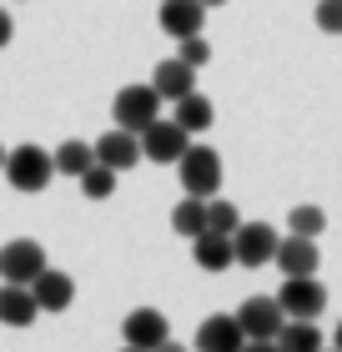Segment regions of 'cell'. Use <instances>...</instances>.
<instances>
[{"label":"cell","mask_w":342,"mask_h":352,"mask_svg":"<svg viewBox=\"0 0 342 352\" xmlns=\"http://www.w3.org/2000/svg\"><path fill=\"white\" fill-rule=\"evenodd\" d=\"M10 176V186L15 191H25V197H36V191L51 186V176H56V162H51V151L36 146V141H25V146H15L6 156V166H0Z\"/></svg>","instance_id":"obj_1"},{"label":"cell","mask_w":342,"mask_h":352,"mask_svg":"<svg viewBox=\"0 0 342 352\" xmlns=\"http://www.w3.org/2000/svg\"><path fill=\"white\" fill-rule=\"evenodd\" d=\"M161 106H167V101L156 96L151 81H146V86H121L116 101H111V116H116L121 131H136V136H141L151 121H161Z\"/></svg>","instance_id":"obj_2"},{"label":"cell","mask_w":342,"mask_h":352,"mask_svg":"<svg viewBox=\"0 0 342 352\" xmlns=\"http://www.w3.org/2000/svg\"><path fill=\"white\" fill-rule=\"evenodd\" d=\"M176 166H182L186 197H202V201L217 197V186H222V156L211 151V146H186V156Z\"/></svg>","instance_id":"obj_3"},{"label":"cell","mask_w":342,"mask_h":352,"mask_svg":"<svg viewBox=\"0 0 342 352\" xmlns=\"http://www.w3.org/2000/svg\"><path fill=\"white\" fill-rule=\"evenodd\" d=\"M45 267H51V262H45V247L30 242V236H15V242L0 247V277L15 282V287H30Z\"/></svg>","instance_id":"obj_4"},{"label":"cell","mask_w":342,"mask_h":352,"mask_svg":"<svg viewBox=\"0 0 342 352\" xmlns=\"http://www.w3.org/2000/svg\"><path fill=\"white\" fill-rule=\"evenodd\" d=\"M277 307H282L287 317L317 322V317H322V307H328V287H322L317 277H287L282 287H277Z\"/></svg>","instance_id":"obj_5"},{"label":"cell","mask_w":342,"mask_h":352,"mask_svg":"<svg viewBox=\"0 0 342 352\" xmlns=\"http://www.w3.org/2000/svg\"><path fill=\"white\" fill-rule=\"evenodd\" d=\"M186 146H191V136H186L171 116H161V121H151V126L141 131V156H146V162H156V166L182 162Z\"/></svg>","instance_id":"obj_6"},{"label":"cell","mask_w":342,"mask_h":352,"mask_svg":"<svg viewBox=\"0 0 342 352\" xmlns=\"http://www.w3.org/2000/svg\"><path fill=\"white\" fill-rule=\"evenodd\" d=\"M277 227H267V221H242V227L232 232V252H237V267H267L277 257Z\"/></svg>","instance_id":"obj_7"},{"label":"cell","mask_w":342,"mask_h":352,"mask_svg":"<svg viewBox=\"0 0 342 352\" xmlns=\"http://www.w3.org/2000/svg\"><path fill=\"white\" fill-rule=\"evenodd\" d=\"M232 317H237V327L247 332V338H257V342H277V332H282V322H287V312L277 307V297H247Z\"/></svg>","instance_id":"obj_8"},{"label":"cell","mask_w":342,"mask_h":352,"mask_svg":"<svg viewBox=\"0 0 342 352\" xmlns=\"http://www.w3.org/2000/svg\"><path fill=\"white\" fill-rule=\"evenodd\" d=\"M167 338H171V327H167V317H161L156 307H131V312H126V322H121V342L126 347L156 352Z\"/></svg>","instance_id":"obj_9"},{"label":"cell","mask_w":342,"mask_h":352,"mask_svg":"<svg viewBox=\"0 0 342 352\" xmlns=\"http://www.w3.org/2000/svg\"><path fill=\"white\" fill-rule=\"evenodd\" d=\"M91 146H96V162H101V166H111V171H131L136 162H146V156H141V136L136 131H121V126H111V131L101 136V141H91Z\"/></svg>","instance_id":"obj_10"},{"label":"cell","mask_w":342,"mask_h":352,"mask_svg":"<svg viewBox=\"0 0 342 352\" xmlns=\"http://www.w3.org/2000/svg\"><path fill=\"white\" fill-rule=\"evenodd\" d=\"M277 267H282V277H317V267H322V252H317V242L312 236H282L277 242V257H272Z\"/></svg>","instance_id":"obj_11"},{"label":"cell","mask_w":342,"mask_h":352,"mask_svg":"<svg viewBox=\"0 0 342 352\" xmlns=\"http://www.w3.org/2000/svg\"><path fill=\"white\" fill-rule=\"evenodd\" d=\"M156 21H161V30H167L171 41H186V36H202L206 6H202V0H161Z\"/></svg>","instance_id":"obj_12"},{"label":"cell","mask_w":342,"mask_h":352,"mask_svg":"<svg viewBox=\"0 0 342 352\" xmlns=\"http://www.w3.org/2000/svg\"><path fill=\"white\" fill-rule=\"evenodd\" d=\"M151 86H156V96H161L167 106H176L182 96L197 91V66H186V60L171 56V60H161V66L151 71Z\"/></svg>","instance_id":"obj_13"},{"label":"cell","mask_w":342,"mask_h":352,"mask_svg":"<svg viewBox=\"0 0 342 352\" xmlns=\"http://www.w3.org/2000/svg\"><path fill=\"white\" fill-rule=\"evenodd\" d=\"M30 292H36V307H41V312H66L71 302H76V282L66 277V272L45 267L41 277L30 282Z\"/></svg>","instance_id":"obj_14"},{"label":"cell","mask_w":342,"mask_h":352,"mask_svg":"<svg viewBox=\"0 0 342 352\" xmlns=\"http://www.w3.org/2000/svg\"><path fill=\"white\" fill-rule=\"evenodd\" d=\"M242 342H247V332L237 327V317H206V322L197 327V352H242Z\"/></svg>","instance_id":"obj_15"},{"label":"cell","mask_w":342,"mask_h":352,"mask_svg":"<svg viewBox=\"0 0 342 352\" xmlns=\"http://www.w3.org/2000/svg\"><path fill=\"white\" fill-rule=\"evenodd\" d=\"M36 317H41V307H36V292H30V287H15V282L0 287V322L6 327H30Z\"/></svg>","instance_id":"obj_16"},{"label":"cell","mask_w":342,"mask_h":352,"mask_svg":"<svg viewBox=\"0 0 342 352\" xmlns=\"http://www.w3.org/2000/svg\"><path fill=\"white\" fill-rule=\"evenodd\" d=\"M171 121L182 126L186 136H202V131H211V121H217V106H211L202 91H191V96H182V101L171 106Z\"/></svg>","instance_id":"obj_17"},{"label":"cell","mask_w":342,"mask_h":352,"mask_svg":"<svg viewBox=\"0 0 342 352\" xmlns=\"http://www.w3.org/2000/svg\"><path fill=\"white\" fill-rule=\"evenodd\" d=\"M191 257H197V267H202V272H226V267H237L232 236H217V232L191 236Z\"/></svg>","instance_id":"obj_18"},{"label":"cell","mask_w":342,"mask_h":352,"mask_svg":"<svg viewBox=\"0 0 342 352\" xmlns=\"http://www.w3.org/2000/svg\"><path fill=\"white\" fill-rule=\"evenodd\" d=\"M277 347L282 352H322V327L317 322H302V317H287L282 332H277Z\"/></svg>","instance_id":"obj_19"},{"label":"cell","mask_w":342,"mask_h":352,"mask_svg":"<svg viewBox=\"0 0 342 352\" xmlns=\"http://www.w3.org/2000/svg\"><path fill=\"white\" fill-rule=\"evenodd\" d=\"M51 162H56V176H76V182H81V176L96 166V146H91V141H61Z\"/></svg>","instance_id":"obj_20"},{"label":"cell","mask_w":342,"mask_h":352,"mask_svg":"<svg viewBox=\"0 0 342 352\" xmlns=\"http://www.w3.org/2000/svg\"><path fill=\"white\" fill-rule=\"evenodd\" d=\"M171 232L186 236V242H191V236H202L206 232V201L202 197H182L171 206Z\"/></svg>","instance_id":"obj_21"},{"label":"cell","mask_w":342,"mask_h":352,"mask_svg":"<svg viewBox=\"0 0 342 352\" xmlns=\"http://www.w3.org/2000/svg\"><path fill=\"white\" fill-rule=\"evenodd\" d=\"M287 227H292V236H317L328 232V212L322 206H292V217H287Z\"/></svg>","instance_id":"obj_22"},{"label":"cell","mask_w":342,"mask_h":352,"mask_svg":"<svg viewBox=\"0 0 342 352\" xmlns=\"http://www.w3.org/2000/svg\"><path fill=\"white\" fill-rule=\"evenodd\" d=\"M242 227V212L232 201H222V197H211L206 201V232H217V236H232Z\"/></svg>","instance_id":"obj_23"},{"label":"cell","mask_w":342,"mask_h":352,"mask_svg":"<svg viewBox=\"0 0 342 352\" xmlns=\"http://www.w3.org/2000/svg\"><path fill=\"white\" fill-rule=\"evenodd\" d=\"M81 191H86V197L91 201H106L111 197V191H116V171H111V166H101V162H96L86 176H81Z\"/></svg>","instance_id":"obj_24"},{"label":"cell","mask_w":342,"mask_h":352,"mask_svg":"<svg viewBox=\"0 0 342 352\" xmlns=\"http://www.w3.org/2000/svg\"><path fill=\"white\" fill-rule=\"evenodd\" d=\"M176 60H186V66H206V60H211V45H206V36H186L182 41V51H176Z\"/></svg>","instance_id":"obj_25"},{"label":"cell","mask_w":342,"mask_h":352,"mask_svg":"<svg viewBox=\"0 0 342 352\" xmlns=\"http://www.w3.org/2000/svg\"><path fill=\"white\" fill-rule=\"evenodd\" d=\"M317 30L342 36V0H317Z\"/></svg>","instance_id":"obj_26"},{"label":"cell","mask_w":342,"mask_h":352,"mask_svg":"<svg viewBox=\"0 0 342 352\" xmlns=\"http://www.w3.org/2000/svg\"><path fill=\"white\" fill-rule=\"evenodd\" d=\"M10 36H15V25H10V10L0 6V51H6V45H10Z\"/></svg>","instance_id":"obj_27"},{"label":"cell","mask_w":342,"mask_h":352,"mask_svg":"<svg viewBox=\"0 0 342 352\" xmlns=\"http://www.w3.org/2000/svg\"><path fill=\"white\" fill-rule=\"evenodd\" d=\"M242 352H282V347H277V342H257V338H247V342H242Z\"/></svg>","instance_id":"obj_28"},{"label":"cell","mask_w":342,"mask_h":352,"mask_svg":"<svg viewBox=\"0 0 342 352\" xmlns=\"http://www.w3.org/2000/svg\"><path fill=\"white\" fill-rule=\"evenodd\" d=\"M156 352H186V347H182V342H171V338H167V342H161Z\"/></svg>","instance_id":"obj_29"},{"label":"cell","mask_w":342,"mask_h":352,"mask_svg":"<svg viewBox=\"0 0 342 352\" xmlns=\"http://www.w3.org/2000/svg\"><path fill=\"white\" fill-rule=\"evenodd\" d=\"M332 347H337V352H342V322H337V332H332Z\"/></svg>","instance_id":"obj_30"},{"label":"cell","mask_w":342,"mask_h":352,"mask_svg":"<svg viewBox=\"0 0 342 352\" xmlns=\"http://www.w3.org/2000/svg\"><path fill=\"white\" fill-rule=\"evenodd\" d=\"M202 6H206V10H211V6H226V0H202Z\"/></svg>","instance_id":"obj_31"},{"label":"cell","mask_w":342,"mask_h":352,"mask_svg":"<svg viewBox=\"0 0 342 352\" xmlns=\"http://www.w3.org/2000/svg\"><path fill=\"white\" fill-rule=\"evenodd\" d=\"M0 166H6V146H0Z\"/></svg>","instance_id":"obj_32"},{"label":"cell","mask_w":342,"mask_h":352,"mask_svg":"<svg viewBox=\"0 0 342 352\" xmlns=\"http://www.w3.org/2000/svg\"><path fill=\"white\" fill-rule=\"evenodd\" d=\"M322 352H337V347H322Z\"/></svg>","instance_id":"obj_33"},{"label":"cell","mask_w":342,"mask_h":352,"mask_svg":"<svg viewBox=\"0 0 342 352\" xmlns=\"http://www.w3.org/2000/svg\"><path fill=\"white\" fill-rule=\"evenodd\" d=\"M121 352H136V347H121Z\"/></svg>","instance_id":"obj_34"}]
</instances>
